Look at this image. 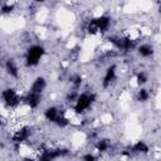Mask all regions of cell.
I'll use <instances>...</instances> for the list:
<instances>
[{
  "label": "cell",
  "mask_w": 161,
  "mask_h": 161,
  "mask_svg": "<svg viewBox=\"0 0 161 161\" xmlns=\"http://www.w3.org/2000/svg\"><path fill=\"white\" fill-rule=\"evenodd\" d=\"M148 98H150V92H148L147 89L141 88V89L137 92V101H140V102H146V101H148Z\"/></svg>",
  "instance_id": "14"
},
{
  "label": "cell",
  "mask_w": 161,
  "mask_h": 161,
  "mask_svg": "<svg viewBox=\"0 0 161 161\" xmlns=\"http://www.w3.org/2000/svg\"><path fill=\"white\" fill-rule=\"evenodd\" d=\"M83 158H84V160H94V158H96V156H93V155H91V153H89V155L83 156Z\"/></svg>",
  "instance_id": "16"
},
{
  "label": "cell",
  "mask_w": 161,
  "mask_h": 161,
  "mask_svg": "<svg viewBox=\"0 0 161 161\" xmlns=\"http://www.w3.org/2000/svg\"><path fill=\"white\" fill-rule=\"evenodd\" d=\"M45 87H47V80H45V78H44V77H36V78L31 82V86H30L29 91L42 94V93L44 92Z\"/></svg>",
  "instance_id": "9"
},
{
  "label": "cell",
  "mask_w": 161,
  "mask_h": 161,
  "mask_svg": "<svg viewBox=\"0 0 161 161\" xmlns=\"http://www.w3.org/2000/svg\"><path fill=\"white\" fill-rule=\"evenodd\" d=\"M132 150H133V152H147L148 151V146L143 141H138V142H136L133 145Z\"/></svg>",
  "instance_id": "13"
},
{
  "label": "cell",
  "mask_w": 161,
  "mask_h": 161,
  "mask_svg": "<svg viewBox=\"0 0 161 161\" xmlns=\"http://www.w3.org/2000/svg\"><path fill=\"white\" fill-rule=\"evenodd\" d=\"M93 23L96 24L98 31L106 33L111 26V18H108L106 15H102V16H98V18L93 19Z\"/></svg>",
  "instance_id": "7"
},
{
  "label": "cell",
  "mask_w": 161,
  "mask_h": 161,
  "mask_svg": "<svg viewBox=\"0 0 161 161\" xmlns=\"http://www.w3.org/2000/svg\"><path fill=\"white\" fill-rule=\"evenodd\" d=\"M96 101V96L93 93H87V92H83L80 94H78L75 102H74V111L75 113H83L86 111H88L93 102Z\"/></svg>",
  "instance_id": "3"
},
{
  "label": "cell",
  "mask_w": 161,
  "mask_h": 161,
  "mask_svg": "<svg viewBox=\"0 0 161 161\" xmlns=\"http://www.w3.org/2000/svg\"><path fill=\"white\" fill-rule=\"evenodd\" d=\"M147 80H148V75H147L145 72H138V73L136 74V82H137L138 86L146 84Z\"/></svg>",
  "instance_id": "15"
},
{
  "label": "cell",
  "mask_w": 161,
  "mask_h": 161,
  "mask_svg": "<svg viewBox=\"0 0 161 161\" xmlns=\"http://www.w3.org/2000/svg\"><path fill=\"white\" fill-rule=\"evenodd\" d=\"M5 69H6V73L13 77V78H18L19 77V68H18V64L13 60V59H8L5 62Z\"/></svg>",
  "instance_id": "10"
},
{
  "label": "cell",
  "mask_w": 161,
  "mask_h": 161,
  "mask_svg": "<svg viewBox=\"0 0 161 161\" xmlns=\"http://www.w3.org/2000/svg\"><path fill=\"white\" fill-rule=\"evenodd\" d=\"M29 136H30V128L28 126H23L15 131V133L13 136V141L15 143H21V142L26 141L29 138Z\"/></svg>",
  "instance_id": "6"
},
{
  "label": "cell",
  "mask_w": 161,
  "mask_h": 161,
  "mask_svg": "<svg viewBox=\"0 0 161 161\" xmlns=\"http://www.w3.org/2000/svg\"><path fill=\"white\" fill-rule=\"evenodd\" d=\"M44 55V48L39 44L30 45L25 53V64L26 67H36L40 62V59Z\"/></svg>",
  "instance_id": "2"
},
{
  "label": "cell",
  "mask_w": 161,
  "mask_h": 161,
  "mask_svg": "<svg viewBox=\"0 0 161 161\" xmlns=\"http://www.w3.org/2000/svg\"><path fill=\"white\" fill-rule=\"evenodd\" d=\"M23 102H24L29 108H36V107L40 104V102H42V94L29 91V92L23 97Z\"/></svg>",
  "instance_id": "5"
},
{
  "label": "cell",
  "mask_w": 161,
  "mask_h": 161,
  "mask_svg": "<svg viewBox=\"0 0 161 161\" xmlns=\"http://www.w3.org/2000/svg\"><path fill=\"white\" fill-rule=\"evenodd\" d=\"M138 55L142 58H150L153 54V47L151 44H142L137 48Z\"/></svg>",
  "instance_id": "11"
},
{
  "label": "cell",
  "mask_w": 161,
  "mask_h": 161,
  "mask_svg": "<svg viewBox=\"0 0 161 161\" xmlns=\"http://www.w3.org/2000/svg\"><path fill=\"white\" fill-rule=\"evenodd\" d=\"M109 147H111V143L108 140H98L96 143V148L99 152H106L109 150Z\"/></svg>",
  "instance_id": "12"
},
{
  "label": "cell",
  "mask_w": 161,
  "mask_h": 161,
  "mask_svg": "<svg viewBox=\"0 0 161 161\" xmlns=\"http://www.w3.org/2000/svg\"><path fill=\"white\" fill-rule=\"evenodd\" d=\"M1 99H3V103L9 107V108H14V107H18L20 104V102L23 101L21 96L13 88H6L1 93Z\"/></svg>",
  "instance_id": "4"
},
{
  "label": "cell",
  "mask_w": 161,
  "mask_h": 161,
  "mask_svg": "<svg viewBox=\"0 0 161 161\" xmlns=\"http://www.w3.org/2000/svg\"><path fill=\"white\" fill-rule=\"evenodd\" d=\"M114 79H116V65L112 64V65H109V67L106 69V72H104V75H103V79H102L103 87H104V88L109 87L111 83H112Z\"/></svg>",
  "instance_id": "8"
},
{
  "label": "cell",
  "mask_w": 161,
  "mask_h": 161,
  "mask_svg": "<svg viewBox=\"0 0 161 161\" xmlns=\"http://www.w3.org/2000/svg\"><path fill=\"white\" fill-rule=\"evenodd\" d=\"M36 3H43V1H45V0H35Z\"/></svg>",
  "instance_id": "17"
},
{
  "label": "cell",
  "mask_w": 161,
  "mask_h": 161,
  "mask_svg": "<svg viewBox=\"0 0 161 161\" xmlns=\"http://www.w3.org/2000/svg\"><path fill=\"white\" fill-rule=\"evenodd\" d=\"M44 117H45L47 121H49L50 123H54V125H57L59 127H65L69 123L68 118H65V116L55 106H50V107L45 108Z\"/></svg>",
  "instance_id": "1"
}]
</instances>
